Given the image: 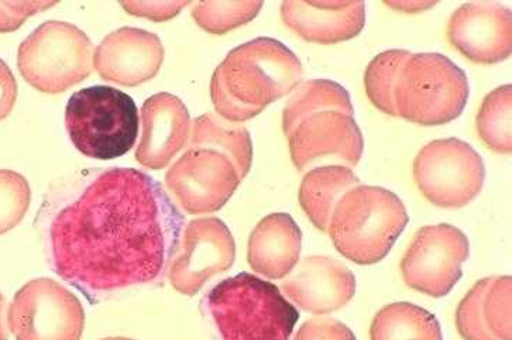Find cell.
<instances>
[{"mask_svg":"<svg viewBox=\"0 0 512 340\" xmlns=\"http://www.w3.org/2000/svg\"><path fill=\"white\" fill-rule=\"evenodd\" d=\"M164 46L154 33L122 27L96 47L94 67L103 80L137 87L153 80L164 63Z\"/></svg>","mask_w":512,"mask_h":340,"instance_id":"obj_15","label":"cell"},{"mask_svg":"<svg viewBox=\"0 0 512 340\" xmlns=\"http://www.w3.org/2000/svg\"><path fill=\"white\" fill-rule=\"evenodd\" d=\"M411 54L407 50L384 51L370 61L364 74V88L370 102L388 116H397L394 103L395 85Z\"/></svg>","mask_w":512,"mask_h":340,"instance_id":"obj_26","label":"cell"},{"mask_svg":"<svg viewBox=\"0 0 512 340\" xmlns=\"http://www.w3.org/2000/svg\"><path fill=\"white\" fill-rule=\"evenodd\" d=\"M16 340H81L85 311L74 294L51 278H37L17 291L8 309Z\"/></svg>","mask_w":512,"mask_h":340,"instance_id":"obj_9","label":"cell"},{"mask_svg":"<svg viewBox=\"0 0 512 340\" xmlns=\"http://www.w3.org/2000/svg\"><path fill=\"white\" fill-rule=\"evenodd\" d=\"M235 259V239L225 222L218 218L194 219L182 232L168 278L178 293L194 297L211 278L228 271Z\"/></svg>","mask_w":512,"mask_h":340,"instance_id":"obj_12","label":"cell"},{"mask_svg":"<svg viewBox=\"0 0 512 340\" xmlns=\"http://www.w3.org/2000/svg\"><path fill=\"white\" fill-rule=\"evenodd\" d=\"M512 278L493 276L477 281L456 311L463 340H512Z\"/></svg>","mask_w":512,"mask_h":340,"instance_id":"obj_18","label":"cell"},{"mask_svg":"<svg viewBox=\"0 0 512 340\" xmlns=\"http://www.w3.org/2000/svg\"><path fill=\"white\" fill-rule=\"evenodd\" d=\"M56 5L57 2H0V33L15 32L29 17Z\"/></svg>","mask_w":512,"mask_h":340,"instance_id":"obj_29","label":"cell"},{"mask_svg":"<svg viewBox=\"0 0 512 340\" xmlns=\"http://www.w3.org/2000/svg\"><path fill=\"white\" fill-rule=\"evenodd\" d=\"M9 339L8 317H6V300L0 294V340Z\"/></svg>","mask_w":512,"mask_h":340,"instance_id":"obj_34","label":"cell"},{"mask_svg":"<svg viewBox=\"0 0 512 340\" xmlns=\"http://www.w3.org/2000/svg\"><path fill=\"white\" fill-rule=\"evenodd\" d=\"M512 87L494 89L484 98L476 118L477 135L490 150L511 154Z\"/></svg>","mask_w":512,"mask_h":340,"instance_id":"obj_25","label":"cell"},{"mask_svg":"<svg viewBox=\"0 0 512 340\" xmlns=\"http://www.w3.org/2000/svg\"><path fill=\"white\" fill-rule=\"evenodd\" d=\"M304 78L300 58L276 39L233 48L212 75L211 98L221 118L242 123L291 94Z\"/></svg>","mask_w":512,"mask_h":340,"instance_id":"obj_2","label":"cell"},{"mask_svg":"<svg viewBox=\"0 0 512 340\" xmlns=\"http://www.w3.org/2000/svg\"><path fill=\"white\" fill-rule=\"evenodd\" d=\"M294 340H356L353 332L333 318H312L298 329Z\"/></svg>","mask_w":512,"mask_h":340,"instance_id":"obj_30","label":"cell"},{"mask_svg":"<svg viewBox=\"0 0 512 340\" xmlns=\"http://www.w3.org/2000/svg\"><path fill=\"white\" fill-rule=\"evenodd\" d=\"M17 67L27 84L43 94H63L94 70V46L75 24H41L17 51Z\"/></svg>","mask_w":512,"mask_h":340,"instance_id":"obj_7","label":"cell"},{"mask_svg":"<svg viewBox=\"0 0 512 340\" xmlns=\"http://www.w3.org/2000/svg\"><path fill=\"white\" fill-rule=\"evenodd\" d=\"M17 99V82L8 64L0 58V122L8 118Z\"/></svg>","mask_w":512,"mask_h":340,"instance_id":"obj_32","label":"cell"},{"mask_svg":"<svg viewBox=\"0 0 512 340\" xmlns=\"http://www.w3.org/2000/svg\"><path fill=\"white\" fill-rule=\"evenodd\" d=\"M408 222L407 209L394 192L359 184L333 209L328 233L343 257L371 266L386 259Z\"/></svg>","mask_w":512,"mask_h":340,"instance_id":"obj_4","label":"cell"},{"mask_svg":"<svg viewBox=\"0 0 512 340\" xmlns=\"http://www.w3.org/2000/svg\"><path fill=\"white\" fill-rule=\"evenodd\" d=\"M190 146L222 151L233 161L242 180L252 170V137L242 123L229 122L213 113L199 116L192 122Z\"/></svg>","mask_w":512,"mask_h":340,"instance_id":"obj_22","label":"cell"},{"mask_svg":"<svg viewBox=\"0 0 512 340\" xmlns=\"http://www.w3.org/2000/svg\"><path fill=\"white\" fill-rule=\"evenodd\" d=\"M449 43L476 64H497L512 53V13L501 3H465L448 23Z\"/></svg>","mask_w":512,"mask_h":340,"instance_id":"obj_14","label":"cell"},{"mask_svg":"<svg viewBox=\"0 0 512 340\" xmlns=\"http://www.w3.org/2000/svg\"><path fill=\"white\" fill-rule=\"evenodd\" d=\"M418 190L439 208L469 205L483 190L486 166L469 143L456 137L434 140L414 160Z\"/></svg>","mask_w":512,"mask_h":340,"instance_id":"obj_8","label":"cell"},{"mask_svg":"<svg viewBox=\"0 0 512 340\" xmlns=\"http://www.w3.org/2000/svg\"><path fill=\"white\" fill-rule=\"evenodd\" d=\"M191 116L178 96L160 92L143 103L142 139L136 159L150 170L166 168L191 136Z\"/></svg>","mask_w":512,"mask_h":340,"instance_id":"obj_17","label":"cell"},{"mask_svg":"<svg viewBox=\"0 0 512 340\" xmlns=\"http://www.w3.org/2000/svg\"><path fill=\"white\" fill-rule=\"evenodd\" d=\"M302 232L288 214H271L253 229L247 245V261L254 273L281 280L300 261Z\"/></svg>","mask_w":512,"mask_h":340,"instance_id":"obj_20","label":"cell"},{"mask_svg":"<svg viewBox=\"0 0 512 340\" xmlns=\"http://www.w3.org/2000/svg\"><path fill=\"white\" fill-rule=\"evenodd\" d=\"M190 2H120V6L133 16L146 17L154 22L173 19Z\"/></svg>","mask_w":512,"mask_h":340,"instance_id":"obj_31","label":"cell"},{"mask_svg":"<svg viewBox=\"0 0 512 340\" xmlns=\"http://www.w3.org/2000/svg\"><path fill=\"white\" fill-rule=\"evenodd\" d=\"M371 340H442L434 314L410 302H395L381 308L371 322Z\"/></svg>","mask_w":512,"mask_h":340,"instance_id":"obj_24","label":"cell"},{"mask_svg":"<svg viewBox=\"0 0 512 340\" xmlns=\"http://www.w3.org/2000/svg\"><path fill=\"white\" fill-rule=\"evenodd\" d=\"M201 307L218 340H290L300 319L277 285L249 273L216 284Z\"/></svg>","mask_w":512,"mask_h":340,"instance_id":"obj_3","label":"cell"},{"mask_svg":"<svg viewBox=\"0 0 512 340\" xmlns=\"http://www.w3.org/2000/svg\"><path fill=\"white\" fill-rule=\"evenodd\" d=\"M65 127L79 153L94 160L118 159L136 143L139 111L132 96L96 85L68 99Z\"/></svg>","mask_w":512,"mask_h":340,"instance_id":"obj_5","label":"cell"},{"mask_svg":"<svg viewBox=\"0 0 512 340\" xmlns=\"http://www.w3.org/2000/svg\"><path fill=\"white\" fill-rule=\"evenodd\" d=\"M283 281L284 294L297 307L315 315L332 314L346 307L356 294V277L342 261L309 256Z\"/></svg>","mask_w":512,"mask_h":340,"instance_id":"obj_16","label":"cell"},{"mask_svg":"<svg viewBox=\"0 0 512 340\" xmlns=\"http://www.w3.org/2000/svg\"><path fill=\"white\" fill-rule=\"evenodd\" d=\"M32 202L29 182L16 171L0 170V236L23 221Z\"/></svg>","mask_w":512,"mask_h":340,"instance_id":"obj_28","label":"cell"},{"mask_svg":"<svg viewBox=\"0 0 512 340\" xmlns=\"http://www.w3.org/2000/svg\"><path fill=\"white\" fill-rule=\"evenodd\" d=\"M469 81L462 68L439 53L411 54L394 91L398 118L419 126H442L465 111Z\"/></svg>","mask_w":512,"mask_h":340,"instance_id":"obj_6","label":"cell"},{"mask_svg":"<svg viewBox=\"0 0 512 340\" xmlns=\"http://www.w3.org/2000/svg\"><path fill=\"white\" fill-rule=\"evenodd\" d=\"M263 6V2H201L192 6L191 15L205 32L222 36L252 22Z\"/></svg>","mask_w":512,"mask_h":340,"instance_id":"obj_27","label":"cell"},{"mask_svg":"<svg viewBox=\"0 0 512 340\" xmlns=\"http://www.w3.org/2000/svg\"><path fill=\"white\" fill-rule=\"evenodd\" d=\"M102 340H133V339H129V338H106V339H102Z\"/></svg>","mask_w":512,"mask_h":340,"instance_id":"obj_35","label":"cell"},{"mask_svg":"<svg viewBox=\"0 0 512 340\" xmlns=\"http://www.w3.org/2000/svg\"><path fill=\"white\" fill-rule=\"evenodd\" d=\"M328 111L355 115L349 92L342 85L331 80H311L298 85L284 108V135L290 136L309 116Z\"/></svg>","mask_w":512,"mask_h":340,"instance_id":"obj_23","label":"cell"},{"mask_svg":"<svg viewBox=\"0 0 512 340\" xmlns=\"http://www.w3.org/2000/svg\"><path fill=\"white\" fill-rule=\"evenodd\" d=\"M386 6L397 10V12L414 15V13H422L425 10L434 8L436 2H386Z\"/></svg>","mask_w":512,"mask_h":340,"instance_id":"obj_33","label":"cell"},{"mask_svg":"<svg viewBox=\"0 0 512 340\" xmlns=\"http://www.w3.org/2000/svg\"><path fill=\"white\" fill-rule=\"evenodd\" d=\"M242 181L225 153L190 144L166 174L168 191L190 215L218 212L228 204Z\"/></svg>","mask_w":512,"mask_h":340,"instance_id":"obj_11","label":"cell"},{"mask_svg":"<svg viewBox=\"0 0 512 340\" xmlns=\"http://www.w3.org/2000/svg\"><path fill=\"white\" fill-rule=\"evenodd\" d=\"M39 228L51 270L91 304L163 283L185 216L161 182L137 168H85L44 198Z\"/></svg>","mask_w":512,"mask_h":340,"instance_id":"obj_1","label":"cell"},{"mask_svg":"<svg viewBox=\"0 0 512 340\" xmlns=\"http://www.w3.org/2000/svg\"><path fill=\"white\" fill-rule=\"evenodd\" d=\"M469 254V239L456 226H424L402 257V278L412 290L432 298L446 297L462 278Z\"/></svg>","mask_w":512,"mask_h":340,"instance_id":"obj_10","label":"cell"},{"mask_svg":"<svg viewBox=\"0 0 512 340\" xmlns=\"http://www.w3.org/2000/svg\"><path fill=\"white\" fill-rule=\"evenodd\" d=\"M292 163L304 173L318 164L355 168L363 156L364 139L355 118L335 111L302 120L288 136Z\"/></svg>","mask_w":512,"mask_h":340,"instance_id":"obj_13","label":"cell"},{"mask_svg":"<svg viewBox=\"0 0 512 340\" xmlns=\"http://www.w3.org/2000/svg\"><path fill=\"white\" fill-rule=\"evenodd\" d=\"M281 17L302 40L338 44L355 39L366 24L363 2H284Z\"/></svg>","mask_w":512,"mask_h":340,"instance_id":"obj_19","label":"cell"},{"mask_svg":"<svg viewBox=\"0 0 512 340\" xmlns=\"http://www.w3.org/2000/svg\"><path fill=\"white\" fill-rule=\"evenodd\" d=\"M360 184L350 168L343 166H322L312 168L302 178L300 205L315 228L328 233L333 209L347 191Z\"/></svg>","mask_w":512,"mask_h":340,"instance_id":"obj_21","label":"cell"}]
</instances>
